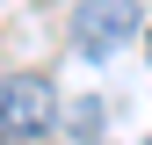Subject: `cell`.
Segmentation results:
<instances>
[{
	"label": "cell",
	"mask_w": 152,
	"mask_h": 145,
	"mask_svg": "<svg viewBox=\"0 0 152 145\" xmlns=\"http://www.w3.org/2000/svg\"><path fill=\"white\" fill-rule=\"evenodd\" d=\"M130 36H138V0H80L72 44H80L87 58H116Z\"/></svg>",
	"instance_id": "6da1fadb"
},
{
	"label": "cell",
	"mask_w": 152,
	"mask_h": 145,
	"mask_svg": "<svg viewBox=\"0 0 152 145\" xmlns=\"http://www.w3.org/2000/svg\"><path fill=\"white\" fill-rule=\"evenodd\" d=\"M51 123H58V94L44 80H29V72L0 80V138H44Z\"/></svg>",
	"instance_id": "7a4b0ae2"
},
{
	"label": "cell",
	"mask_w": 152,
	"mask_h": 145,
	"mask_svg": "<svg viewBox=\"0 0 152 145\" xmlns=\"http://www.w3.org/2000/svg\"><path fill=\"white\" fill-rule=\"evenodd\" d=\"M145 44H152V36H145Z\"/></svg>",
	"instance_id": "3957f363"
}]
</instances>
